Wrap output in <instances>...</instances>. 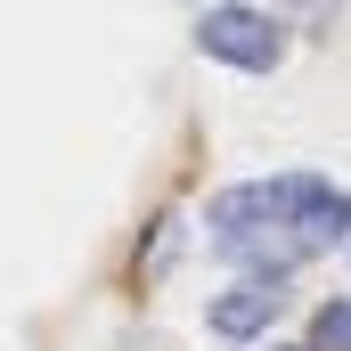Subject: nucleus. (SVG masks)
<instances>
[{
  "label": "nucleus",
  "mask_w": 351,
  "mask_h": 351,
  "mask_svg": "<svg viewBox=\"0 0 351 351\" xmlns=\"http://www.w3.org/2000/svg\"><path fill=\"white\" fill-rule=\"evenodd\" d=\"M196 237H204V254L229 278H278V286H294L311 269V245L269 204V180H221L204 196V213H196Z\"/></svg>",
  "instance_id": "1"
},
{
  "label": "nucleus",
  "mask_w": 351,
  "mask_h": 351,
  "mask_svg": "<svg viewBox=\"0 0 351 351\" xmlns=\"http://www.w3.org/2000/svg\"><path fill=\"white\" fill-rule=\"evenodd\" d=\"M188 41H196V58L262 82V74H278L294 58V16L286 8H254V0H213V8L188 16Z\"/></svg>",
  "instance_id": "2"
},
{
  "label": "nucleus",
  "mask_w": 351,
  "mask_h": 351,
  "mask_svg": "<svg viewBox=\"0 0 351 351\" xmlns=\"http://www.w3.org/2000/svg\"><path fill=\"white\" fill-rule=\"evenodd\" d=\"M286 311H294V286H278V278H229V286L204 294V335L221 351H262V343H278Z\"/></svg>",
  "instance_id": "3"
},
{
  "label": "nucleus",
  "mask_w": 351,
  "mask_h": 351,
  "mask_svg": "<svg viewBox=\"0 0 351 351\" xmlns=\"http://www.w3.org/2000/svg\"><path fill=\"white\" fill-rule=\"evenodd\" d=\"M188 245H204V237H196V213H188V204H156V213L139 221V237H131V262H123L131 286H164V278L188 262Z\"/></svg>",
  "instance_id": "4"
},
{
  "label": "nucleus",
  "mask_w": 351,
  "mask_h": 351,
  "mask_svg": "<svg viewBox=\"0 0 351 351\" xmlns=\"http://www.w3.org/2000/svg\"><path fill=\"white\" fill-rule=\"evenodd\" d=\"M302 351H351V294H319L302 311Z\"/></svg>",
  "instance_id": "5"
},
{
  "label": "nucleus",
  "mask_w": 351,
  "mask_h": 351,
  "mask_svg": "<svg viewBox=\"0 0 351 351\" xmlns=\"http://www.w3.org/2000/svg\"><path fill=\"white\" fill-rule=\"evenodd\" d=\"M262 351H302V335H278V343H262Z\"/></svg>",
  "instance_id": "6"
},
{
  "label": "nucleus",
  "mask_w": 351,
  "mask_h": 351,
  "mask_svg": "<svg viewBox=\"0 0 351 351\" xmlns=\"http://www.w3.org/2000/svg\"><path fill=\"white\" fill-rule=\"evenodd\" d=\"M343 294H351V254H343Z\"/></svg>",
  "instance_id": "7"
}]
</instances>
